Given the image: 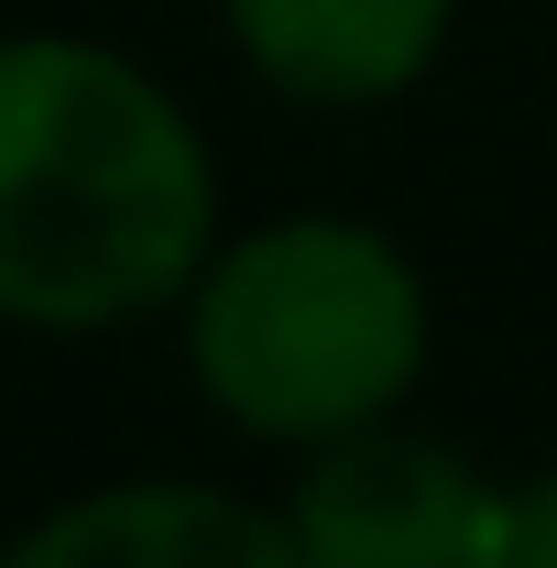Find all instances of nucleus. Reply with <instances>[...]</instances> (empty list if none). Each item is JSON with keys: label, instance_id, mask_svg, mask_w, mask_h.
Segmentation results:
<instances>
[{"label": "nucleus", "instance_id": "nucleus-1", "mask_svg": "<svg viewBox=\"0 0 557 568\" xmlns=\"http://www.w3.org/2000/svg\"><path fill=\"white\" fill-rule=\"evenodd\" d=\"M219 241V175L198 121L110 44H0V317L11 328H132L186 306Z\"/></svg>", "mask_w": 557, "mask_h": 568}, {"label": "nucleus", "instance_id": "nucleus-4", "mask_svg": "<svg viewBox=\"0 0 557 568\" xmlns=\"http://www.w3.org/2000/svg\"><path fill=\"white\" fill-rule=\"evenodd\" d=\"M0 568H306L284 514L209 481H110L22 525Z\"/></svg>", "mask_w": 557, "mask_h": 568}, {"label": "nucleus", "instance_id": "nucleus-6", "mask_svg": "<svg viewBox=\"0 0 557 568\" xmlns=\"http://www.w3.org/2000/svg\"><path fill=\"white\" fill-rule=\"evenodd\" d=\"M503 568H557V470H536L514 493V536H503Z\"/></svg>", "mask_w": 557, "mask_h": 568}, {"label": "nucleus", "instance_id": "nucleus-5", "mask_svg": "<svg viewBox=\"0 0 557 568\" xmlns=\"http://www.w3.org/2000/svg\"><path fill=\"white\" fill-rule=\"evenodd\" d=\"M219 11H230L241 67L306 110L405 99L459 22V0H219Z\"/></svg>", "mask_w": 557, "mask_h": 568}, {"label": "nucleus", "instance_id": "nucleus-3", "mask_svg": "<svg viewBox=\"0 0 557 568\" xmlns=\"http://www.w3.org/2000/svg\"><path fill=\"white\" fill-rule=\"evenodd\" d=\"M284 536L306 568H503L514 493H492L448 437H405L383 416L306 448Z\"/></svg>", "mask_w": 557, "mask_h": 568}, {"label": "nucleus", "instance_id": "nucleus-2", "mask_svg": "<svg viewBox=\"0 0 557 568\" xmlns=\"http://www.w3.org/2000/svg\"><path fill=\"white\" fill-rule=\"evenodd\" d=\"M186 372L241 437L328 448L426 372V274L361 219H274L186 284Z\"/></svg>", "mask_w": 557, "mask_h": 568}]
</instances>
